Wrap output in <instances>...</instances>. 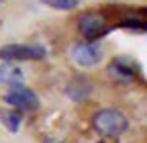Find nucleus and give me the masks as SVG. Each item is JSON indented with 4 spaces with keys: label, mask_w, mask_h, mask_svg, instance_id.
I'll return each mask as SVG.
<instances>
[{
    "label": "nucleus",
    "mask_w": 147,
    "mask_h": 143,
    "mask_svg": "<svg viewBox=\"0 0 147 143\" xmlns=\"http://www.w3.org/2000/svg\"><path fill=\"white\" fill-rule=\"evenodd\" d=\"M41 2L55 10H74L78 6V0H41Z\"/></svg>",
    "instance_id": "10"
},
{
    "label": "nucleus",
    "mask_w": 147,
    "mask_h": 143,
    "mask_svg": "<svg viewBox=\"0 0 147 143\" xmlns=\"http://www.w3.org/2000/svg\"><path fill=\"white\" fill-rule=\"evenodd\" d=\"M43 143H59V141H55V139H45Z\"/></svg>",
    "instance_id": "11"
},
{
    "label": "nucleus",
    "mask_w": 147,
    "mask_h": 143,
    "mask_svg": "<svg viewBox=\"0 0 147 143\" xmlns=\"http://www.w3.org/2000/svg\"><path fill=\"white\" fill-rule=\"evenodd\" d=\"M129 127V119L117 109H102L92 117V129L104 139H115Z\"/></svg>",
    "instance_id": "1"
},
{
    "label": "nucleus",
    "mask_w": 147,
    "mask_h": 143,
    "mask_svg": "<svg viewBox=\"0 0 147 143\" xmlns=\"http://www.w3.org/2000/svg\"><path fill=\"white\" fill-rule=\"evenodd\" d=\"M78 31L86 39V43H96L100 37L108 33L106 16L100 12H86L78 19Z\"/></svg>",
    "instance_id": "2"
},
{
    "label": "nucleus",
    "mask_w": 147,
    "mask_h": 143,
    "mask_svg": "<svg viewBox=\"0 0 147 143\" xmlns=\"http://www.w3.org/2000/svg\"><path fill=\"white\" fill-rule=\"evenodd\" d=\"M92 92V84L84 78H74L67 86V94L76 100V102H82V98L86 100V96Z\"/></svg>",
    "instance_id": "7"
},
{
    "label": "nucleus",
    "mask_w": 147,
    "mask_h": 143,
    "mask_svg": "<svg viewBox=\"0 0 147 143\" xmlns=\"http://www.w3.org/2000/svg\"><path fill=\"white\" fill-rule=\"evenodd\" d=\"M108 74L113 80L117 82H129V80H135L139 74V67L133 59L129 57H117L108 63Z\"/></svg>",
    "instance_id": "6"
},
{
    "label": "nucleus",
    "mask_w": 147,
    "mask_h": 143,
    "mask_svg": "<svg viewBox=\"0 0 147 143\" xmlns=\"http://www.w3.org/2000/svg\"><path fill=\"white\" fill-rule=\"evenodd\" d=\"M0 119H2V123L10 131H16L18 125H21V115H18V111H2L0 113Z\"/></svg>",
    "instance_id": "9"
},
{
    "label": "nucleus",
    "mask_w": 147,
    "mask_h": 143,
    "mask_svg": "<svg viewBox=\"0 0 147 143\" xmlns=\"http://www.w3.org/2000/svg\"><path fill=\"white\" fill-rule=\"evenodd\" d=\"M104 55V49L100 43H78V45H74L71 47V57L76 59L78 65L82 67H92V65H96Z\"/></svg>",
    "instance_id": "4"
},
{
    "label": "nucleus",
    "mask_w": 147,
    "mask_h": 143,
    "mask_svg": "<svg viewBox=\"0 0 147 143\" xmlns=\"http://www.w3.org/2000/svg\"><path fill=\"white\" fill-rule=\"evenodd\" d=\"M4 100L10 106H14L16 111H25V113L37 111V106H39V98H37V94L31 90V88L23 86V84H12L8 88V92L4 94Z\"/></svg>",
    "instance_id": "3"
},
{
    "label": "nucleus",
    "mask_w": 147,
    "mask_h": 143,
    "mask_svg": "<svg viewBox=\"0 0 147 143\" xmlns=\"http://www.w3.org/2000/svg\"><path fill=\"white\" fill-rule=\"evenodd\" d=\"M21 80H23V74L18 72L16 67H0V84H8V86H12V84H21Z\"/></svg>",
    "instance_id": "8"
},
{
    "label": "nucleus",
    "mask_w": 147,
    "mask_h": 143,
    "mask_svg": "<svg viewBox=\"0 0 147 143\" xmlns=\"http://www.w3.org/2000/svg\"><path fill=\"white\" fill-rule=\"evenodd\" d=\"M0 57L8 61H21V59H43L45 47L41 45H6L0 49Z\"/></svg>",
    "instance_id": "5"
}]
</instances>
